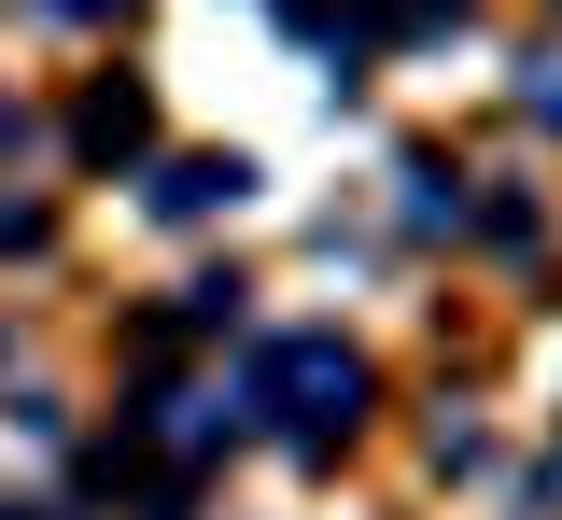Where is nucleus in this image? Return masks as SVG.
<instances>
[{"label":"nucleus","instance_id":"1","mask_svg":"<svg viewBox=\"0 0 562 520\" xmlns=\"http://www.w3.org/2000/svg\"><path fill=\"white\" fill-rule=\"evenodd\" d=\"M254 408H268L295 450H338V437H351V408H366V366H351L338 338H281L268 366H254Z\"/></svg>","mask_w":562,"mask_h":520},{"label":"nucleus","instance_id":"6","mask_svg":"<svg viewBox=\"0 0 562 520\" xmlns=\"http://www.w3.org/2000/svg\"><path fill=\"white\" fill-rule=\"evenodd\" d=\"M57 14H127V0H57Z\"/></svg>","mask_w":562,"mask_h":520},{"label":"nucleus","instance_id":"5","mask_svg":"<svg viewBox=\"0 0 562 520\" xmlns=\"http://www.w3.org/2000/svg\"><path fill=\"white\" fill-rule=\"evenodd\" d=\"M535 113H549V127H562V57H549V84H535Z\"/></svg>","mask_w":562,"mask_h":520},{"label":"nucleus","instance_id":"4","mask_svg":"<svg viewBox=\"0 0 562 520\" xmlns=\"http://www.w3.org/2000/svg\"><path fill=\"white\" fill-rule=\"evenodd\" d=\"M380 14H394V29H436V14H450V0H380Z\"/></svg>","mask_w":562,"mask_h":520},{"label":"nucleus","instance_id":"3","mask_svg":"<svg viewBox=\"0 0 562 520\" xmlns=\"http://www.w3.org/2000/svg\"><path fill=\"white\" fill-rule=\"evenodd\" d=\"M70 142H85V155H140V142H155V113H140V84H99V99L70 113Z\"/></svg>","mask_w":562,"mask_h":520},{"label":"nucleus","instance_id":"2","mask_svg":"<svg viewBox=\"0 0 562 520\" xmlns=\"http://www.w3.org/2000/svg\"><path fill=\"white\" fill-rule=\"evenodd\" d=\"M239 183H254V169H239V155H183V169H169V183H155V212H169V225H198V212H225V197H239Z\"/></svg>","mask_w":562,"mask_h":520},{"label":"nucleus","instance_id":"7","mask_svg":"<svg viewBox=\"0 0 562 520\" xmlns=\"http://www.w3.org/2000/svg\"><path fill=\"white\" fill-rule=\"evenodd\" d=\"M0 142H14V113H0Z\"/></svg>","mask_w":562,"mask_h":520}]
</instances>
